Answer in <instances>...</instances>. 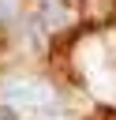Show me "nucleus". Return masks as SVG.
Segmentation results:
<instances>
[{"label":"nucleus","mask_w":116,"mask_h":120,"mask_svg":"<svg viewBox=\"0 0 116 120\" xmlns=\"http://www.w3.org/2000/svg\"><path fill=\"white\" fill-rule=\"evenodd\" d=\"M0 94H4V101H7L11 109H19V112H26V116L56 105V90H52L49 82H41V79H11V82H4Z\"/></svg>","instance_id":"nucleus-1"},{"label":"nucleus","mask_w":116,"mask_h":120,"mask_svg":"<svg viewBox=\"0 0 116 120\" xmlns=\"http://www.w3.org/2000/svg\"><path fill=\"white\" fill-rule=\"evenodd\" d=\"M71 22V15H67V8L60 4V0H45L41 4V26L45 30H60V26H67Z\"/></svg>","instance_id":"nucleus-2"},{"label":"nucleus","mask_w":116,"mask_h":120,"mask_svg":"<svg viewBox=\"0 0 116 120\" xmlns=\"http://www.w3.org/2000/svg\"><path fill=\"white\" fill-rule=\"evenodd\" d=\"M0 120H19V109H11V105L4 101V105H0Z\"/></svg>","instance_id":"nucleus-3"}]
</instances>
